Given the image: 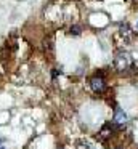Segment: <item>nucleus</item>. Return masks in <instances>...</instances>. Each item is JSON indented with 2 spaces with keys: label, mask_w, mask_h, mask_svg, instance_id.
I'll return each mask as SVG.
<instances>
[{
  "label": "nucleus",
  "mask_w": 138,
  "mask_h": 149,
  "mask_svg": "<svg viewBox=\"0 0 138 149\" xmlns=\"http://www.w3.org/2000/svg\"><path fill=\"white\" fill-rule=\"evenodd\" d=\"M114 68L119 72H125L127 69H133V59L128 53L125 52H119L114 58Z\"/></svg>",
  "instance_id": "1"
},
{
  "label": "nucleus",
  "mask_w": 138,
  "mask_h": 149,
  "mask_svg": "<svg viewBox=\"0 0 138 149\" xmlns=\"http://www.w3.org/2000/svg\"><path fill=\"white\" fill-rule=\"evenodd\" d=\"M90 87H92V90L95 91V93H103V91L106 90V82L104 79H103V75H95V77L90 80Z\"/></svg>",
  "instance_id": "2"
},
{
  "label": "nucleus",
  "mask_w": 138,
  "mask_h": 149,
  "mask_svg": "<svg viewBox=\"0 0 138 149\" xmlns=\"http://www.w3.org/2000/svg\"><path fill=\"white\" fill-rule=\"evenodd\" d=\"M112 122L124 130L125 123L128 122V117H127V114L124 112V109H120V107H116V109H114V119H112Z\"/></svg>",
  "instance_id": "3"
},
{
  "label": "nucleus",
  "mask_w": 138,
  "mask_h": 149,
  "mask_svg": "<svg viewBox=\"0 0 138 149\" xmlns=\"http://www.w3.org/2000/svg\"><path fill=\"white\" fill-rule=\"evenodd\" d=\"M116 130H122V128L119 125H116L114 122H112V123H104V125H103V128H101V132H99V138H101V139L111 138V136L114 135Z\"/></svg>",
  "instance_id": "4"
},
{
  "label": "nucleus",
  "mask_w": 138,
  "mask_h": 149,
  "mask_svg": "<svg viewBox=\"0 0 138 149\" xmlns=\"http://www.w3.org/2000/svg\"><path fill=\"white\" fill-rule=\"evenodd\" d=\"M119 34H120V37L125 40V42H130L132 29H130V26H128L127 23H120V24H119Z\"/></svg>",
  "instance_id": "5"
},
{
  "label": "nucleus",
  "mask_w": 138,
  "mask_h": 149,
  "mask_svg": "<svg viewBox=\"0 0 138 149\" xmlns=\"http://www.w3.org/2000/svg\"><path fill=\"white\" fill-rule=\"evenodd\" d=\"M80 26H72L71 27V34H74V36H80Z\"/></svg>",
  "instance_id": "6"
},
{
  "label": "nucleus",
  "mask_w": 138,
  "mask_h": 149,
  "mask_svg": "<svg viewBox=\"0 0 138 149\" xmlns=\"http://www.w3.org/2000/svg\"><path fill=\"white\" fill-rule=\"evenodd\" d=\"M2 143H3V139L0 138V149H3V144H2Z\"/></svg>",
  "instance_id": "7"
},
{
  "label": "nucleus",
  "mask_w": 138,
  "mask_h": 149,
  "mask_svg": "<svg viewBox=\"0 0 138 149\" xmlns=\"http://www.w3.org/2000/svg\"><path fill=\"white\" fill-rule=\"evenodd\" d=\"M117 149H120V148H117Z\"/></svg>",
  "instance_id": "8"
}]
</instances>
